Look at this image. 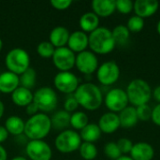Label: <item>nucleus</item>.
Masks as SVG:
<instances>
[{
    "instance_id": "nucleus-1",
    "label": "nucleus",
    "mask_w": 160,
    "mask_h": 160,
    "mask_svg": "<svg viewBox=\"0 0 160 160\" xmlns=\"http://www.w3.org/2000/svg\"><path fill=\"white\" fill-rule=\"evenodd\" d=\"M73 96L79 106L87 111H96L99 109L103 102V96L100 88L92 82L80 84Z\"/></svg>"
},
{
    "instance_id": "nucleus-2",
    "label": "nucleus",
    "mask_w": 160,
    "mask_h": 160,
    "mask_svg": "<svg viewBox=\"0 0 160 160\" xmlns=\"http://www.w3.org/2000/svg\"><path fill=\"white\" fill-rule=\"evenodd\" d=\"M52 128L51 117L46 113L38 112L25 121L23 134L29 141L44 140L50 134Z\"/></svg>"
},
{
    "instance_id": "nucleus-3",
    "label": "nucleus",
    "mask_w": 160,
    "mask_h": 160,
    "mask_svg": "<svg viewBox=\"0 0 160 160\" xmlns=\"http://www.w3.org/2000/svg\"><path fill=\"white\" fill-rule=\"evenodd\" d=\"M88 40V47L95 54H108L112 52L116 46L112 30L104 26H99L90 33Z\"/></svg>"
},
{
    "instance_id": "nucleus-4",
    "label": "nucleus",
    "mask_w": 160,
    "mask_h": 160,
    "mask_svg": "<svg viewBox=\"0 0 160 160\" xmlns=\"http://www.w3.org/2000/svg\"><path fill=\"white\" fill-rule=\"evenodd\" d=\"M126 93L129 103H131L133 107H138L148 104L152 98L153 91L146 81L142 79H135L128 84Z\"/></svg>"
},
{
    "instance_id": "nucleus-5",
    "label": "nucleus",
    "mask_w": 160,
    "mask_h": 160,
    "mask_svg": "<svg viewBox=\"0 0 160 160\" xmlns=\"http://www.w3.org/2000/svg\"><path fill=\"white\" fill-rule=\"evenodd\" d=\"M30 62L29 53L22 48L11 49L5 57V65L8 70L19 76L30 68Z\"/></svg>"
},
{
    "instance_id": "nucleus-6",
    "label": "nucleus",
    "mask_w": 160,
    "mask_h": 160,
    "mask_svg": "<svg viewBox=\"0 0 160 160\" xmlns=\"http://www.w3.org/2000/svg\"><path fill=\"white\" fill-rule=\"evenodd\" d=\"M82 142L80 133L74 129H66L56 136L54 146L56 150L62 154H70L79 150Z\"/></svg>"
},
{
    "instance_id": "nucleus-7",
    "label": "nucleus",
    "mask_w": 160,
    "mask_h": 160,
    "mask_svg": "<svg viewBox=\"0 0 160 160\" xmlns=\"http://www.w3.org/2000/svg\"><path fill=\"white\" fill-rule=\"evenodd\" d=\"M33 102L38 108L39 112L47 114L56 109L58 104V97L56 92L52 87L43 86L35 91Z\"/></svg>"
},
{
    "instance_id": "nucleus-8",
    "label": "nucleus",
    "mask_w": 160,
    "mask_h": 160,
    "mask_svg": "<svg viewBox=\"0 0 160 160\" xmlns=\"http://www.w3.org/2000/svg\"><path fill=\"white\" fill-rule=\"evenodd\" d=\"M56 90L67 95H73L79 87V79L71 71H59L53 78Z\"/></svg>"
},
{
    "instance_id": "nucleus-9",
    "label": "nucleus",
    "mask_w": 160,
    "mask_h": 160,
    "mask_svg": "<svg viewBox=\"0 0 160 160\" xmlns=\"http://www.w3.org/2000/svg\"><path fill=\"white\" fill-rule=\"evenodd\" d=\"M106 108L111 112H120L126 109L129 103L128 95L125 90L121 88L111 89L105 96L103 99Z\"/></svg>"
},
{
    "instance_id": "nucleus-10",
    "label": "nucleus",
    "mask_w": 160,
    "mask_h": 160,
    "mask_svg": "<svg viewBox=\"0 0 160 160\" xmlns=\"http://www.w3.org/2000/svg\"><path fill=\"white\" fill-rule=\"evenodd\" d=\"M120 77V68L114 61H108L101 64L97 70L98 81L106 86L115 83Z\"/></svg>"
},
{
    "instance_id": "nucleus-11",
    "label": "nucleus",
    "mask_w": 160,
    "mask_h": 160,
    "mask_svg": "<svg viewBox=\"0 0 160 160\" xmlns=\"http://www.w3.org/2000/svg\"><path fill=\"white\" fill-rule=\"evenodd\" d=\"M25 152L30 160H51L52 158V150L44 140L29 141Z\"/></svg>"
},
{
    "instance_id": "nucleus-12",
    "label": "nucleus",
    "mask_w": 160,
    "mask_h": 160,
    "mask_svg": "<svg viewBox=\"0 0 160 160\" xmlns=\"http://www.w3.org/2000/svg\"><path fill=\"white\" fill-rule=\"evenodd\" d=\"M75 67L81 73L84 75H91L94 72H97L99 67L97 54L87 50L80 53H77Z\"/></svg>"
},
{
    "instance_id": "nucleus-13",
    "label": "nucleus",
    "mask_w": 160,
    "mask_h": 160,
    "mask_svg": "<svg viewBox=\"0 0 160 160\" xmlns=\"http://www.w3.org/2000/svg\"><path fill=\"white\" fill-rule=\"evenodd\" d=\"M52 63L59 71H70L75 67L76 54L68 47L55 49Z\"/></svg>"
},
{
    "instance_id": "nucleus-14",
    "label": "nucleus",
    "mask_w": 160,
    "mask_h": 160,
    "mask_svg": "<svg viewBox=\"0 0 160 160\" xmlns=\"http://www.w3.org/2000/svg\"><path fill=\"white\" fill-rule=\"evenodd\" d=\"M159 3L158 0H136L134 2L135 15L145 19L153 16L158 9Z\"/></svg>"
},
{
    "instance_id": "nucleus-15",
    "label": "nucleus",
    "mask_w": 160,
    "mask_h": 160,
    "mask_svg": "<svg viewBox=\"0 0 160 160\" xmlns=\"http://www.w3.org/2000/svg\"><path fill=\"white\" fill-rule=\"evenodd\" d=\"M88 45V35L82 30H78L70 33L67 47L70 49L74 53H80L83 51H86Z\"/></svg>"
},
{
    "instance_id": "nucleus-16",
    "label": "nucleus",
    "mask_w": 160,
    "mask_h": 160,
    "mask_svg": "<svg viewBox=\"0 0 160 160\" xmlns=\"http://www.w3.org/2000/svg\"><path fill=\"white\" fill-rule=\"evenodd\" d=\"M101 132L106 134H112L120 128V120L117 113L106 112L101 115L98 124Z\"/></svg>"
},
{
    "instance_id": "nucleus-17",
    "label": "nucleus",
    "mask_w": 160,
    "mask_h": 160,
    "mask_svg": "<svg viewBox=\"0 0 160 160\" xmlns=\"http://www.w3.org/2000/svg\"><path fill=\"white\" fill-rule=\"evenodd\" d=\"M20 86L19 75L8 70L0 74V93L12 94Z\"/></svg>"
},
{
    "instance_id": "nucleus-18",
    "label": "nucleus",
    "mask_w": 160,
    "mask_h": 160,
    "mask_svg": "<svg viewBox=\"0 0 160 160\" xmlns=\"http://www.w3.org/2000/svg\"><path fill=\"white\" fill-rule=\"evenodd\" d=\"M155 156L153 146L145 142H140L133 145L130 158L133 160H152Z\"/></svg>"
},
{
    "instance_id": "nucleus-19",
    "label": "nucleus",
    "mask_w": 160,
    "mask_h": 160,
    "mask_svg": "<svg viewBox=\"0 0 160 160\" xmlns=\"http://www.w3.org/2000/svg\"><path fill=\"white\" fill-rule=\"evenodd\" d=\"M70 33L65 26H56L52 28L49 35V41L54 46L55 49L67 47Z\"/></svg>"
},
{
    "instance_id": "nucleus-20",
    "label": "nucleus",
    "mask_w": 160,
    "mask_h": 160,
    "mask_svg": "<svg viewBox=\"0 0 160 160\" xmlns=\"http://www.w3.org/2000/svg\"><path fill=\"white\" fill-rule=\"evenodd\" d=\"M93 12L101 18H107L116 10L114 0H94L91 4Z\"/></svg>"
},
{
    "instance_id": "nucleus-21",
    "label": "nucleus",
    "mask_w": 160,
    "mask_h": 160,
    "mask_svg": "<svg viewBox=\"0 0 160 160\" xmlns=\"http://www.w3.org/2000/svg\"><path fill=\"white\" fill-rule=\"evenodd\" d=\"M34 93L26 89L24 87L19 86L12 94H11V100L14 105L18 107H26L31 102H33Z\"/></svg>"
},
{
    "instance_id": "nucleus-22",
    "label": "nucleus",
    "mask_w": 160,
    "mask_h": 160,
    "mask_svg": "<svg viewBox=\"0 0 160 160\" xmlns=\"http://www.w3.org/2000/svg\"><path fill=\"white\" fill-rule=\"evenodd\" d=\"M120 120V127L123 128H132L139 122L136 108L133 106H128L118 114Z\"/></svg>"
},
{
    "instance_id": "nucleus-23",
    "label": "nucleus",
    "mask_w": 160,
    "mask_h": 160,
    "mask_svg": "<svg viewBox=\"0 0 160 160\" xmlns=\"http://www.w3.org/2000/svg\"><path fill=\"white\" fill-rule=\"evenodd\" d=\"M79 24L82 32L90 34L99 27V17H98L93 11L85 12L81 16Z\"/></svg>"
},
{
    "instance_id": "nucleus-24",
    "label": "nucleus",
    "mask_w": 160,
    "mask_h": 160,
    "mask_svg": "<svg viewBox=\"0 0 160 160\" xmlns=\"http://www.w3.org/2000/svg\"><path fill=\"white\" fill-rule=\"evenodd\" d=\"M4 127L8 132V134L13 136H20L24 132L25 121H23V119L20 116L11 115L7 118Z\"/></svg>"
},
{
    "instance_id": "nucleus-25",
    "label": "nucleus",
    "mask_w": 160,
    "mask_h": 160,
    "mask_svg": "<svg viewBox=\"0 0 160 160\" xmlns=\"http://www.w3.org/2000/svg\"><path fill=\"white\" fill-rule=\"evenodd\" d=\"M70 116L71 113L66 112L65 110H60L55 112L51 117L52 127L56 130H66L70 126Z\"/></svg>"
},
{
    "instance_id": "nucleus-26",
    "label": "nucleus",
    "mask_w": 160,
    "mask_h": 160,
    "mask_svg": "<svg viewBox=\"0 0 160 160\" xmlns=\"http://www.w3.org/2000/svg\"><path fill=\"white\" fill-rule=\"evenodd\" d=\"M101 130L98 128V124H88L84 128H82L80 132V136L82 142L94 143L98 141L101 137Z\"/></svg>"
},
{
    "instance_id": "nucleus-27",
    "label": "nucleus",
    "mask_w": 160,
    "mask_h": 160,
    "mask_svg": "<svg viewBox=\"0 0 160 160\" xmlns=\"http://www.w3.org/2000/svg\"><path fill=\"white\" fill-rule=\"evenodd\" d=\"M19 80H20V86L31 90L36 85V82H37V71L33 68L30 67L22 74H21L19 76Z\"/></svg>"
},
{
    "instance_id": "nucleus-28",
    "label": "nucleus",
    "mask_w": 160,
    "mask_h": 160,
    "mask_svg": "<svg viewBox=\"0 0 160 160\" xmlns=\"http://www.w3.org/2000/svg\"><path fill=\"white\" fill-rule=\"evenodd\" d=\"M89 124L88 115L83 112H75L70 116V127L74 130H82Z\"/></svg>"
},
{
    "instance_id": "nucleus-29",
    "label": "nucleus",
    "mask_w": 160,
    "mask_h": 160,
    "mask_svg": "<svg viewBox=\"0 0 160 160\" xmlns=\"http://www.w3.org/2000/svg\"><path fill=\"white\" fill-rule=\"evenodd\" d=\"M112 37H113V39H114L116 45L126 44L130 36L129 30L128 29V27L126 25H123V24L115 26L112 30Z\"/></svg>"
},
{
    "instance_id": "nucleus-30",
    "label": "nucleus",
    "mask_w": 160,
    "mask_h": 160,
    "mask_svg": "<svg viewBox=\"0 0 160 160\" xmlns=\"http://www.w3.org/2000/svg\"><path fill=\"white\" fill-rule=\"evenodd\" d=\"M79 153L84 160H94L98 156V148L94 143L91 142H82Z\"/></svg>"
},
{
    "instance_id": "nucleus-31",
    "label": "nucleus",
    "mask_w": 160,
    "mask_h": 160,
    "mask_svg": "<svg viewBox=\"0 0 160 160\" xmlns=\"http://www.w3.org/2000/svg\"><path fill=\"white\" fill-rule=\"evenodd\" d=\"M54 52L55 48L50 41H41L37 47V52L42 58H52Z\"/></svg>"
},
{
    "instance_id": "nucleus-32",
    "label": "nucleus",
    "mask_w": 160,
    "mask_h": 160,
    "mask_svg": "<svg viewBox=\"0 0 160 160\" xmlns=\"http://www.w3.org/2000/svg\"><path fill=\"white\" fill-rule=\"evenodd\" d=\"M127 27L130 33H139L144 27V19L137 15H133L128 19Z\"/></svg>"
},
{
    "instance_id": "nucleus-33",
    "label": "nucleus",
    "mask_w": 160,
    "mask_h": 160,
    "mask_svg": "<svg viewBox=\"0 0 160 160\" xmlns=\"http://www.w3.org/2000/svg\"><path fill=\"white\" fill-rule=\"evenodd\" d=\"M104 154L105 156L112 160L118 159L120 157H122V153L120 152L117 143L114 142H110L105 144L104 146Z\"/></svg>"
},
{
    "instance_id": "nucleus-34",
    "label": "nucleus",
    "mask_w": 160,
    "mask_h": 160,
    "mask_svg": "<svg viewBox=\"0 0 160 160\" xmlns=\"http://www.w3.org/2000/svg\"><path fill=\"white\" fill-rule=\"evenodd\" d=\"M135 108H136V112H137L139 121L147 122V121L151 120L153 109L148 104L141 105V106H138V107H135Z\"/></svg>"
},
{
    "instance_id": "nucleus-35",
    "label": "nucleus",
    "mask_w": 160,
    "mask_h": 160,
    "mask_svg": "<svg viewBox=\"0 0 160 160\" xmlns=\"http://www.w3.org/2000/svg\"><path fill=\"white\" fill-rule=\"evenodd\" d=\"M116 10L122 14H129L134 8V3L131 0H116Z\"/></svg>"
},
{
    "instance_id": "nucleus-36",
    "label": "nucleus",
    "mask_w": 160,
    "mask_h": 160,
    "mask_svg": "<svg viewBox=\"0 0 160 160\" xmlns=\"http://www.w3.org/2000/svg\"><path fill=\"white\" fill-rule=\"evenodd\" d=\"M116 143L123 156H127V154H130L132 147L134 145L132 141L128 138H121L117 141Z\"/></svg>"
},
{
    "instance_id": "nucleus-37",
    "label": "nucleus",
    "mask_w": 160,
    "mask_h": 160,
    "mask_svg": "<svg viewBox=\"0 0 160 160\" xmlns=\"http://www.w3.org/2000/svg\"><path fill=\"white\" fill-rule=\"evenodd\" d=\"M78 107H79V104H78L75 97L73 95H69V97L67 98L64 102V110L69 113H71V112L73 113L76 112Z\"/></svg>"
},
{
    "instance_id": "nucleus-38",
    "label": "nucleus",
    "mask_w": 160,
    "mask_h": 160,
    "mask_svg": "<svg viewBox=\"0 0 160 160\" xmlns=\"http://www.w3.org/2000/svg\"><path fill=\"white\" fill-rule=\"evenodd\" d=\"M50 4L54 9L66 10L72 5V1L71 0H52Z\"/></svg>"
},
{
    "instance_id": "nucleus-39",
    "label": "nucleus",
    "mask_w": 160,
    "mask_h": 160,
    "mask_svg": "<svg viewBox=\"0 0 160 160\" xmlns=\"http://www.w3.org/2000/svg\"><path fill=\"white\" fill-rule=\"evenodd\" d=\"M151 120L157 126L160 127V103H158L152 111V118Z\"/></svg>"
},
{
    "instance_id": "nucleus-40",
    "label": "nucleus",
    "mask_w": 160,
    "mask_h": 160,
    "mask_svg": "<svg viewBox=\"0 0 160 160\" xmlns=\"http://www.w3.org/2000/svg\"><path fill=\"white\" fill-rule=\"evenodd\" d=\"M25 112H26V113L29 116H33V115H35V114H37V113L39 112L38 108L37 107V105L34 102H31L29 105H27L25 107Z\"/></svg>"
},
{
    "instance_id": "nucleus-41",
    "label": "nucleus",
    "mask_w": 160,
    "mask_h": 160,
    "mask_svg": "<svg viewBox=\"0 0 160 160\" xmlns=\"http://www.w3.org/2000/svg\"><path fill=\"white\" fill-rule=\"evenodd\" d=\"M8 132L7 131V129L5 128L4 126H0V144H2L3 142H5L8 138Z\"/></svg>"
},
{
    "instance_id": "nucleus-42",
    "label": "nucleus",
    "mask_w": 160,
    "mask_h": 160,
    "mask_svg": "<svg viewBox=\"0 0 160 160\" xmlns=\"http://www.w3.org/2000/svg\"><path fill=\"white\" fill-rule=\"evenodd\" d=\"M152 97H154V98L160 103V85L157 86L154 91H153V94H152Z\"/></svg>"
},
{
    "instance_id": "nucleus-43",
    "label": "nucleus",
    "mask_w": 160,
    "mask_h": 160,
    "mask_svg": "<svg viewBox=\"0 0 160 160\" xmlns=\"http://www.w3.org/2000/svg\"><path fill=\"white\" fill-rule=\"evenodd\" d=\"M0 160H8V152L2 144H0Z\"/></svg>"
},
{
    "instance_id": "nucleus-44",
    "label": "nucleus",
    "mask_w": 160,
    "mask_h": 160,
    "mask_svg": "<svg viewBox=\"0 0 160 160\" xmlns=\"http://www.w3.org/2000/svg\"><path fill=\"white\" fill-rule=\"evenodd\" d=\"M4 112H5V105H4L3 101H2V100H0V119L3 117Z\"/></svg>"
},
{
    "instance_id": "nucleus-45",
    "label": "nucleus",
    "mask_w": 160,
    "mask_h": 160,
    "mask_svg": "<svg viewBox=\"0 0 160 160\" xmlns=\"http://www.w3.org/2000/svg\"><path fill=\"white\" fill-rule=\"evenodd\" d=\"M116 160H133L130 157H128V156H122V157H120L118 159Z\"/></svg>"
},
{
    "instance_id": "nucleus-46",
    "label": "nucleus",
    "mask_w": 160,
    "mask_h": 160,
    "mask_svg": "<svg viewBox=\"0 0 160 160\" xmlns=\"http://www.w3.org/2000/svg\"><path fill=\"white\" fill-rule=\"evenodd\" d=\"M11 160H27V158L24 157H22V156H17V157L13 158Z\"/></svg>"
},
{
    "instance_id": "nucleus-47",
    "label": "nucleus",
    "mask_w": 160,
    "mask_h": 160,
    "mask_svg": "<svg viewBox=\"0 0 160 160\" xmlns=\"http://www.w3.org/2000/svg\"><path fill=\"white\" fill-rule=\"evenodd\" d=\"M157 31H158V33L159 34V36H160V20L158 21V25H157Z\"/></svg>"
},
{
    "instance_id": "nucleus-48",
    "label": "nucleus",
    "mask_w": 160,
    "mask_h": 160,
    "mask_svg": "<svg viewBox=\"0 0 160 160\" xmlns=\"http://www.w3.org/2000/svg\"><path fill=\"white\" fill-rule=\"evenodd\" d=\"M2 49H3V41H2V39L0 38V52L2 51Z\"/></svg>"
}]
</instances>
